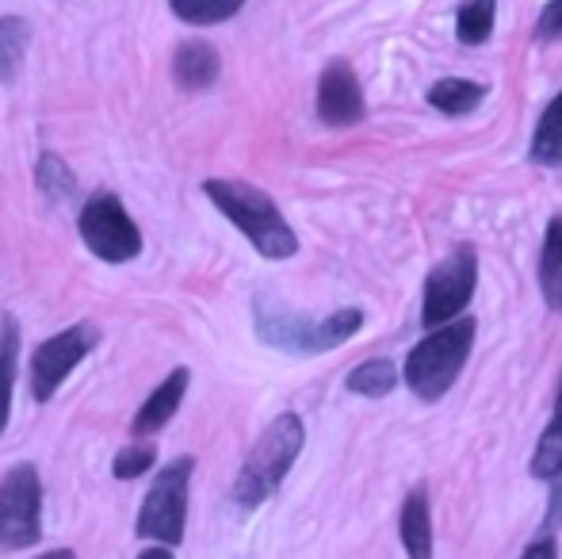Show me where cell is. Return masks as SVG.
<instances>
[{
    "label": "cell",
    "mask_w": 562,
    "mask_h": 559,
    "mask_svg": "<svg viewBox=\"0 0 562 559\" xmlns=\"http://www.w3.org/2000/svg\"><path fill=\"white\" fill-rule=\"evenodd\" d=\"M203 192L218 211L252 242L260 257L268 261H288L299 254V238L272 203V195L260 188L245 185V180H203Z\"/></svg>",
    "instance_id": "1"
},
{
    "label": "cell",
    "mask_w": 562,
    "mask_h": 559,
    "mask_svg": "<svg viewBox=\"0 0 562 559\" xmlns=\"http://www.w3.org/2000/svg\"><path fill=\"white\" fill-rule=\"evenodd\" d=\"M306 425L299 414H280L268 422V429L257 437V445L249 448L241 471L234 479V502L241 510H257L260 502H268L280 483L288 479V471L295 468L299 452H303Z\"/></svg>",
    "instance_id": "2"
},
{
    "label": "cell",
    "mask_w": 562,
    "mask_h": 559,
    "mask_svg": "<svg viewBox=\"0 0 562 559\" xmlns=\"http://www.w3.org/2000/svg\"><path fill=\"white\" fill-rule=\"evenodd\" d=\"M474 329H479L474 318L459 314V318L432 326V334L417 342V349L406 357V383L417 399L437 403L440 395H448V388L459 380L467 357H471Z\"/></svg>",
    "instance_id": "3"
},
{
    "label": "cell",
    "mask_w": 562,
    "mask_h": 559,
    "mask_svg": "<svg viewBox=\"0 0 562 559\" xmlns=\"http://www.w3.org/2000/svg\"><path fill=\"white\" fill-rule=\"evenodd\" d=\"M192 471H195V456H177V460H169L157 471V479L146 491V502L138 510V522H134V533L142 540H157L165 548H177L184 540Z\"/></svg>",
    "instance_id": "4"
},
{
    "label": "cell",
    "mask_w": 562,
    "mask_h": 559,
    "mask_svg": "<svg viewBox=\"0 0 562 559\" xmlns=\"http://www.w3.org/2000/svg\"><path fill=\"white\" fill-rule=\"evenodd\" d=\"M43 537V479L35 463L0 476V552H27Z\"/></svg>",
    "instance_id": "5"
},
{
    "label": "cell",
    "mask_w": 562,
    "mask_h": 559,
    "mask_svg": "<svg viewBox=\"0 0 562 559\" xmlns=\"http://www.w3.org/2000/svg\"><path fill=\"white\" fill-rule=\"evenodd\" d=\"M77 231H81L85 249L108 265H126L142 254V231L126 215L123 200L115 192L89 195L81 215H77Z\"/></svg>",
    "instance_id": "6"
},
{
    "label": "cell",
    "mask_w": 562,
    "mask_h": 559,
    "mask_svg": "<svg viewBox=\"0 0 562 559\" xmlns=\"http://www.w3.org/2000/svg\"><path fill=\"white\" fill-rule=\"evenodd\" d=\"M97 342H100V329L89 326V322H77V326L61 329V334L46 337V342L31 353V365H27L31 399H35V403H50L61 391V383L77 372V365L97 349Z\"/></svg>",
    "instance_id": "7"
},
{
    "label": "cell",
    "mask_w": 562,
    "mask_h": 559,
    "mask_svg": "<svg viewBox=\"0 0 562 559\" xmlns=\"http://www.w3.org/2000/svg\"><path fill=\"white\" fill-rule=\"evenodd\" d=\"M479 283V257L471 246H459L448 261H440L425 280V303H422V322L425 326H440L467 311Z\"/></svg>",
    "instance_id": "8"
},
{
    "label": "cell",
    "mask_w": 562,
    "mask_h": 559,
    "mask_svg": "<svg viewBox=\"0 0 562 559\" xmlns=\"http://www.w3.org/2000/svg\"><path fill=\"white\" fill-rule=\"evenodd\" d=\"M318 120L326 127H352L363 120V89L348 62H329L318 77Z\"/></svg>",
    "instance_id": "9"
},
{
    "label": "cell",
    "mask_w": 562,
    "mask_h": 559,
    "mask_svg": "<svg viewBox=\"0 0 562 559\" xmlns=\"http://www.w3.org/2000/svg\"><path fill=\"white\" fill-rule=\"evenodd\" d=\"M257 337L276 349L288 353H322L318 349V322L303 318V314H291L283 303L260 295L257 299Z\"/></svg>",
    "instance_id": "10"
},
{
    "label": "cell",
    "mask_w": 562,
    "mask_h": 559,
    "mask_svg": "<svg viewBox=\"0 0 562 559\" xmlns=\"http://www.w3.org/2000/svg\"><path fill=\"white\" fill-rule=\"evenodd\" d=\"M188 380H192L188 368H172V372L149 391L146 403L138 406V414H134V422H131V437H157V433L172 422V414L180 411V403H184Z\"/></svg>",
    "instance_id": "11"
},
{
    "label": "cell",
    "mask_w": 562,
    "mask_h": 559,
    "mask_svg": "<svg viewBox=\"0 0 562 559\" xmlns=\"http://www.w3.org/2000/svg\"><path fill=\"white\" fill-rule=\"evenodd\" d=\"M218 74H223V58H218L215 46L203 43V38H188V43H180L177 54H172V81L184 92L211 89V85L218 81Z\"/></svg>",
    "instance_id": "12"
},
{
    "label": "cell",
    "mask_w": 562,
    "mask_h": 559,
    "mask_svg": "<svg viewBox=\"0 0 562 559\" xmlns=\"http://www.w3.org/2000/svg\"><path fill=\"white\" fill-rule=\"evenodd\" d=\"M402 529V545H406L409 559H432V514H429V491L417 487L409 491L406 506H402L398 517Z\"/></svg>",
    "instance_id": "13"
},
{
    "label": "cell",
    "mask_w": 562,
    "mask_h": 559,
    "mask_svg": "<svg viewBox=\"0 0 562 559\" xmlns=\"http://www.w3.org/2000/svg\"><path fill=\"white\" fill-rule=\"evenodd\" d=\"M31 46V23L23 15H0V81L12 85Z\"/></svg>",
    "instance_id": "14"
},
{
    "label": "cell",
    "mask_w": 562,
    "mask_h": 559,
    "mask_svg": "<svg viewBox=\"0 0 562 559\" xmlns=\"http://www.w3.org/2000/svg\"><path fill=\"white\" fill-rule=\"evenodd\" d=\"M540 291L551 311H562V215L551 219L540 254Z\"/></svg>",
    "instance_id": "15"
},
{
    "label": "cell",
    "mask_w": 562,
    "mask_h": 559,
    "mask_svg": "<svg viewBox=\"0 0 562 559\" xmlns=\"http://www.w3.org/2000/svg\"><path fill=\"white\" fill-rule=\"evenodd\" d=\"M486 89L479 81H463V77H445L429 89V104L445 115H467L482 104Z\"/></svg>",
    "instance_id": "16"
},
{
    "label": "cell",
    "mask_w": 562,
    "mask_h": 559,
    "mask_svg": "<svg viewBox=\"0 0 562 559\" xmlns=\"http://www.w3.org/2000/svg\"><path fill=\"white\" fill-rule=\"evenodd\" d=\"M532 161L548 165V169H559L562 165V92L548 104L540 127L532 135Z\"/></svg>",
    "instance_id": "17"
},
{
    "label": "cell",
    "mask_w": 562,
    "mask_h": 559,
    "mask_svg": "<svg viewBox=\"0 0 562 559\" xmlns=\"http://www.w3.org/2000/svg\"><path fill=\"white\" fill-rule=\"evenodd\" d=\"M35 185H38V192L50 195L54 203L77 200V177H74V169H69V165L61 161L58 154H50V149H46V154L38 157V165H35Z\"/></svg>",
    "instance_id": "18"
},
{
    "label": "cell",
    "mask_w": 562,
    "mask_h": 559,
    "mask_svg": "<svg viewBox=\"0 0 562 559\" xmlns=\"http://www.w3.org/2000/svg\"><path fill=\"white\" fill-rule=\"evenodd\" d=\"M394 383H398V372H394L391 360H363L360 368L348 372V391H352V395H363V399L391 395Z\"/></svg>",
    "instance_id": "19"
},
{
    "label": "cell",
    "mask_w": 562,
    "mask_h": 559,
    "mask_svg": "<svg viewBox=\"0 0 562 559\" xmlns=\"http://www.w3.org/2000/svg\"><path fill=\"white\" fill-rule=\"evenodd\" d=\"M15 349H20V329L12 318H0V433L12 414V380H15Z\"/></svg>",
    "instance_id": "20"
},
{
    "label": "cell",
    "mask_w": 562,
    "mask_h": 559,
    "mask_svg": "<svg viewBox=\"0 0 562 559\" xmlns=\"http://www.w3.org/2000/svg\"><path fill=\"white\" fill-rule=\"evenodd\" d=\"M494 12H497V0H467L459 8V20H456V35L463 46H479L490 38L494 31Z\"/></svg>",
    "instance_id": "21"
},
{
    "label": "cell",
    "mask_w": 562,
    "mask_h": 559,
    "mask_svg": "<svg viewBox=\"0 0 562 559\" xmlns=\"http://www.w3.org/2000/svg\"><path fill=\"white\" fill-rule=\"evenodd\" d=\"M559 468H562V383H559V399H555V418H551L548 433H543L532 452V476L551 479Z\"/></svg>",
    "instance_id": "22"
},
{
    "label": "cell",
    "mask_w": 562,
    "mask_h": 559,
    "mask_svg": "<svg viewBox=\"0 0 562 559\" xmlns=\"http://www.w3.org/2000/svg\"><path fill=\"white\" fill-rule=\"evenodd\" d=\"M245 0H169L172 15L195 27H207V23H223L229 15L241 12Z\"/></svg>",
    "instance_id": "23"
},
{
    "label": "cell",
    "mask_w": 562,
    "mask_h": 559,
    "mask_svg": "<svg viewBox=\"0 0 562 559\" xmlns=\"http://www.w3.org/2000/svg\"><path fill=\"white\" fill-rule=\"evenodd\" d=\"M154 463H157V445L146 437H134L115 452L112 476L115 479H138V476H146V471H154Z\"/></svg>",
    "instance_id": "24"
},
{
    "label": "cell",
    "mask_w": 562,
    "mask_h": 559,
    "mask_svg": "<svg viewBox=\"0 0 562 559\" xmlns=\"http://www.w3.org/2000/svg\"><path fill=\"white\" fill-rule=\"evenodd\" d=\"M536 38H540V43L562 38V0H551V4L540 12V23H536Z\"/></svg>",
    "instance_id": "25"
},
{
    "label": "cell",
    "mask_w": 562,
    "mask_h": 559,
    "mask_svg": "<svg viewBox=\"0 0 562 559\" xmlns=\"http://www.w3.org/2000/svg\"><path fill=\"white\" fill-rule=\"evenodd\" d=\"M562 522V468L551 476V499H548V533Z\"/></svg>",
    "instance_id": "26"
},
{
    "label": "cell",
    "mask_w": 562,
    "mask_h": 559,
    "mask_svg": "<svg viewBox=\"0 0 562 559\" xmlns=\"http://www.w3.org/2000/svg\"><path fill=\"white\" fill-rule=\"evenodd\" d=\"M520 559H559V548H555V540H551V537H540L536 545H528V552Z\"/></svg>",
    "instance_id": "27"
},
{
    "label": "cell",
    "mask_w": 562,
    "mask_h": 559,
    "mask_svg": "<svg viewBox=\"0 0 562 559\" xmlns=\"http://www.w3.org/2000/svg\"><path fill=\"white\" fill-rule=\"evenodd\" d=\"M35 559H77V552H74V548H54V552H43Z\"/></svg>",
    "instance_id": "28"
},
{
    "label": "cell",
    "mask_w": 562,
    "mask_h": 559,
    "mask_svg": "<svg viewBox=\"0 0 562 559\" xmlns=\"http://www.w3.org/2000/svg\"><path fill=\"white\" fill-rule=\"evenodd\" d=\"M138 559H172V552L165 545H157V548H149V552H142Z\"/></svg>",
    "instance_id": "29"
}]
</instances>
